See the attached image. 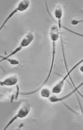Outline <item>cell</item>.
<instances>
[{
	"label": "cell",
	"instance_id": "cell-1",
	"mask_svg": "<svg viewBox=\"0 0 83 130\" xmlns=\"http://www.w3.org/2000/svg\"><path fill=\"white\" fill-rule=\"evenodd\" d=\"M49 37L52 44V57L51 61V67L49 69V72L45 80L41 86L33 91H30L27 93V95L32 94L37 92L40 90L41 88L44 87L47 83L51 76V74L53 70L54 62H55V57H56V52L57 43V41L60 37V32L57 25L53 24L50 28L49 32Z\"/></svg>",
	"mask_w": 83,
	"mask_h": 130
},
{
	"label": "cell",
	"instance_id": "cell-2",
	"mask_svg": "<svg viewBox=\"0 0 83 130\" xmlns=\"http://www.w3.org/2000/svg\"><path fill=\"white\" fill-rule=\"evenodd\" d=\"M34 39V34L32 32H29L26 33L21 40L19 45L13 51L6 56L5 58H10L22 51L24 48L26 47L30 44Z\"/></svg>",
	"mask_w": 83,
	"mask_h": 130
},
{
	"label": "cell",
	"instance_id": "cell-3",
	"mask_svg": "<svg viewBox=\"0 0 83 130\" xmlns=\"http://www.w3.org/2000/svg\"><path fill=\"white\" fill-rule=\"evenodd\" d=\"M30 1L29 0H22L20 1L16 7L10 12L8 15L2 23L0 28V30H2L8 23V21L12 18L14 15L18 12H23L26 11L30 6Z\"/></svg>",
	"mask_w": 83,
	"mask_h": 130
},
{
	"label": "cell",
	"instance_id": "cell-4",
	"mask_svg": "<svg viewBox=\"0 0 83 130\" xmlns=\"http://www.w3.org/2000/svg\"><path fill=\"white\" fill-rule=\"evenodd\" d=\"M83 63V58L75 64L70 70L68 71L67 74L64 76L63 78L53 86L52 89V92L54 94H59L63 90L65 80L70 76V75L73 72Z\"/></svg>",
	"mask_w": 83,
	"mask_h": 130
},
{
	"label": "cell",
	"instance_id": "cell-5",
	"mask_svg": "<svg viewBox=\"0 0 83 130\" xmlns=\"http://www.w3.org/2000/svg\"><path fill=\"white\" fill-rule=\"evenodd\" d=\"M30 110V108L29 106L25 105L19 109L18 113L9 121L8 124H6V126L5 127L4 130H6L10 125L14 122V121L19 118L22 119L27 116Z\"/></svg>",
	"mask_w": 83,
	"mask_h": 130
},
{
	"label": "cell",
	"instance_id": "cell-6",
	"mask_svg": "<svg viewBox=\"0 0 83 130\" xmlns=\"http://www.w3.org/2000/svg\"><path fill=\"white\" fill-rule=\"evenodd\" d=\"M83 85V81L77 87H75V89L73 90L72 91L69 92L68 94H67L65 95L62 97H57L55 96H50L49 98V101L50 102H52V103H56V102H62V101H64L65 100L67 99L68 98L70 97V96H72L73 94H74L77 91L78 92V89H79L81 87H82Z\"/></svg>",
	"mask_w": 83,
	"mask_h": 130
},
{
	"label": "cell",
	"instance_id": "cell-7",
	"mask_svg": "<svg viewBox=\"0 0 83 130\" xmlns=\"http://www.w3.org/2000/svg\"><path fill=\"white\" fill-rule=\"evenodd\" d=\"M18 78L15 75L9 76L2 81H1V86H13L16 85L18 82Z\"/></svg>",
	"mask_w": 83,
	"mask_h": 130
},
{
	"label": "cell",
	"instance_id": "cell-8",
	"mask_svg": "<svg viewBox=\"0 0 83 130\" xmlns=\"http://www.w3.org/2000/svg\"><path fill=\"white\" fill-rule=\"evenodd\" d=\"M1 62L2 61H8L10 63V64L12 65H18L19 63V62L18 60L15 59H11L10 58H5L4 57H1Z\"/></svg>",
	"mask_w": 83,
	"mask_h": 130
},
{
	"label": "cell",
	"instance_id": "cell-9",
	"mask_svg": "<svg viewBox=\"0 0 83 130\" xmlns=\"http://www.w3.org/2000/svg\"><path fill=\"white\" fill-rule=\"evenodd\" d=\"M50 91L48 88H43L40 92V95L43 98H49L50 97Z\"/></svg>",
	"mask_w": 83,
	"mask_h": 130
},
{
	"label": "cell",
	"instance_id": "cell-10",
	"mask_svg": "<svg viewBox=\"0 0 83 130\" xmlns=\"http://www.w3.org/2000/svg\"><path fill=\"white\" fill-rule=\"evenodd\" d=\"M82 23H83V19L80 20H73L72 21L71 24L73 25H75Z\"/></svg>",
	"mask_w": 83,
	"mask_h": 130
},
{
	"label": "cell",
	"instance_id": "cell-11",
	"mask_svg": "<svg viewBox=\"0 0 83 130\" xmlns=\"http://www.w3.org/2000/svg\"><path fill=\"white\" fill-rule=\"evenodd\" d=\"M80 71L82 73H83V65H82L80 68Z\"/></svg>",
	"mask_w": 83,
	"mask_h": 130
}]
</instances>
